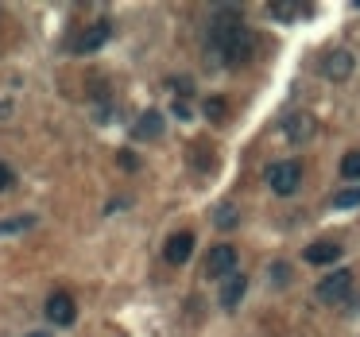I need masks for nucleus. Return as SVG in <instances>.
<instances>
[{"label": "nucleus", "instance_id": "obj_1", "mask_svg": "<svg viewBox=\"0 0 360 337\" xmlns=\"http://www.w3.org/2000/svg\"><path fill=\"white\" fill-rule=\"evenodd\" d=\"M205 51L213 55V63L221 66H244L256 51V35L236 20V12L213 20L210 24V39H205Z\"/></svg>", "mask_w": 360, "mask_h": 337}, {"label": "nucleus", "instance_id": "obj_2", "mask_svg": "<svg viewBox=\"0 0 360 337\" xmlns=\"http://www.w3.org/2000/svg\"><path fill=\"white\" fill-rule=\"evenodd\" d=\"M264 179L279 198H287V194H295V190L302 186V163H298V159H279V163H271L264 171Z\"/></svg>", "mask_w": 360, "mask_h": 337}, {"label": "nucleus", "instance_id": "obj_3", "mask_svg": "<svg viewBox=\"0 0 360 337\" xmlns=\"http://www.w3.org/2000/svg\"><path fill=\"white\" fill-rule=\"evenodd\" d=\"M352 291V272H329L326 279L314 287V298L318 303H345Z\"/></svg>", "mask_w": 360, "mask_h": 337}, {"label": "nucleus", "instance_id": "obj_4", "mask_svg": "<svg viewBox=\"0 0 360 337\" xmlns=\"http://www.w3.org/2000/svg\"><path fill=\"white\" fill-rule=\"evenodd\" d=\"M202 272L210 275V279H229V275L236 272V248L233 244H217V248H210Z\"/></svg>", "mask_w": 360, "mask_h": 337}, {"label": "nucleus", "instance_id": "obj_5", "mask_svg": "<svg viewBox=\"0 0 360 337\" xmlns=\"http://www.w3.org/2000/svg\"><path fill=\"white\" fill-rule=\"evenodd\" d=\"M109 35H112V24L109 20H97V24H89L86 32L70 43V51L74 55H94V51H101L105 43H109Z\"/></svg>", "mask_w": 360, "mask_h": 337}, {"label": "nucleus", "instance_id": "obj_6", "mask_svg": "<svg viewBox=\"0 0 360 337\" xmlns=\"http://www.w3.org/2000/svg\"><path fill=\"white\" fill-rule=\"evenodd\" d=\"M47 318L55 322V326H74L78 306H74V298L66 295V291H55V295L47 298Z\"/></svg>", "mask_w": 360, "mask_h": 337}, {"label": "nucleus", "instance_id": "obj_7", "mask_svg": "<svg viewBox=\"0 0 360 337\" xmlns=\"http://www.w3.org/2000/svg\"><path fill=\"white\" fill-rule=\"evenodd\" d=\"M352 70H356V58H352L349 51H333V55H326V63H321V74L333 78V82H345Z\"/></svg>", "mask_w": 360, "mask_h": 337}, {"label": "nucleus", "instance_id": "obj_8", "mask_svg": "<svg viewBox=\"0 0 360 337\" xmlns=\"http://www.w3.org/2000/svg\"><path fill=\"white\" fill-rule=\"evenodd\" d=\"M163 256H167V264H186L190 256H194V233H174L171 241H167V248H163Z\"/></svg>", "mask_w": 360, "mask_h": 337}, {"label": "nucleus", "instance_id": "obj_9", "mask_svg": "<svg viewBox=\"0 0 360 337\" xmlns=\"http://www.w3.org/2000/svg\"><path fill=\"white\" fill-rule=\"evenodd\" d=\"M244 291H248V279H244L240 272H233L225 283H221V306H225V310H233V306H240Z\"/></svg>", "mask_w": 360, "mask_h": 337}, {"label": "nucleus", "instance_id": "obj_10", "mask_svg": "<svg viewBox=\"0 0 360 337\" xmlns=\"http://www.w3.org/2000/svg\"><path fill=\"white\" fill-rule=\"evenodd\" d=\"M163 132V113H155V109H148L140 120L132 125V136L136 140H155V136Z\"/></svg>", "mask_w": 360, "mask_h": 337}, {"label": "nucleus", "instance_id": "obj_11", "mask_svg": "<svg viewBox=\"0 0 360 337\" xmlns=\"http://www.w3.org/2000/svg\"><path fill=\"white\" fill-rule=\"evenodd\" d=\"M302 256H306V264H337V260H341V244L321 241V244H310Z\"/></svg>", "mask_w": 360, "mask_h": 337}, {"label": "nucleus", "instance_id": "obj_12", "mask_svg": "<svg viewBox=\"0 0 360 337\" xmlns=\"http://www.w3.org/2000/svg\"><path fill=\"white\" fill-rule=\"evenodd\" d=\"M310 128H314V120L306 117V113H295V117L283 120V132H287L290 140H306V136H310Z\"/></svg>", "mask_w": 360, "mask_h": 337}, {"label": "nucleus", "instance_id": "obj_13", "mask_svg": "<svg viewBox=\"0 0 360 337\" xmlns=\"http://www.w3.org/2000/svg\"><path fill=\"white\" fill-rule=\"evenodd\" d=\"M329 205H333V210H352V205H360V186H345V190H337V194L329 198Z\"/></svg>", "mask_w": 360, "mask_h": 337}, {"label": "nucleus", "instance_id": "obj_14", "mask_svg": "<svg viewBox=\"0 0 360 337\" xmlns=\"http://www.w3.org/2000/svg\"><path fill=\"white\" fill-rule=\"evenodd\" d=\"M341 174L345 179H360V151H349V155L341 159Z\"/></svg>", "mask_w": 360, "mask_h": 337}, {"label": "nucleus", "instance_id": "obj_15", "mask_svg": "<svg viewBox=\"0 0 360 337\" xmlns=\"http://www.w3.org/2000/svg\"><path fill=\"white\" fill-rule=\"evenodd\" d=\"M27 225H32V217H8V221H0V233H24Z\"/></svg>", "mask_w": 360, "mask_h": 337}, {"label": "nucleus", "instance_id": "obj_16", "mask_svg": "<svg viewBox=\"0 0 360 337\" xmlns=\"http://www.w3.org/2000/svg\"><path fill=\"white\" fill-rule=\"evenodd\" d=\"M205 117H210V120H225V101H221V97H210V101H205Z\"/></svg>", "mask_w": 360, "mask_h": 337}, {"label": "nucleus", "instance_id": "obj_17", "mask_svg": "<svg viewBox=\"0 0 360 337\" xmlns=\"http://www.w3.org/2000/svg\"><path fill=\"white\" fill-rule=\"evenodd\" d=\"M213 221H217L221 229H233V225H236V210H233V205H221L217 217H213Z\"/></svg>", "mask_w": 360, "mask_h": 337}, {"label": "nucleus", "instance_id": "obj_18", "mask_svg": "<svg viewBox=\"0 0 360 337\" xmlns=\"http://www.w3.org/2000/svg\"><path fill=\"white\" fill-rule=\"evenodd\" d=\"M295 12H298L295 4H279V0H275V4H271V16H275V20H290V16H295Z\"/></svg>", "mask_w": 360, "mask_h": 337}, {"label": "nucleus", "instance_id": "obj_19", "mask_svg": "<svg viewBox=\"0 0 360 337\" xmlns=\"http://www.w3.org/2000/svg\"><path fill=\"white\" fill-rule=\"evenodd\" d=\"M12 182H16V174H12V171H8V167L0 163V190H8V186H12Z\"/></svg>", "mask_w": 360, "mask_h": 337}, {"label": "nucleus", "instance_id": "obj_20", "mask_svg": "<svg viewBox=\"0 0 360 337\" xmlns=\"http://www.w3.org/2000/svg\"><path fill=\"white\" fill-rule=\"evenodd\" d=\"M32 337H51V333H32Z\"/></svg>", "mask_w": 360, "mask_h": 337}]
</instances>
